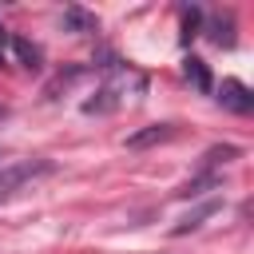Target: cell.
<instances>
[{
  "label": "cell",
  "instance_id": "obj_1",
  "mask_svg": "<svg viewBox=\"0 0 254 254\" xmlns=\"http://www.w3.org/2000/svg\"><path fill=\"white\" fill-rule=\"evenodd\" d=\"M52 171H56V163H48V159H24V163L4 167V171H0V202H4V198H12L20 187H28V183H36V179L52 175Z\"/></svg>",
  "mask_w": 254,
  "mask_h": 254
},
{
  "label": "cell",
  "instance_id": "obj_2",
  "mask_svg": "<svg viewBox=\"0 0 254 254\" xmlns=\"http://www.w3.org/2000/svg\"><path fill=\"white\" fill-rule=\"evenodd\" d=\"M218 103H222L226 111H238V115H250V111H254V95H250V87L238 83V79H222Z\"/></svg>",
  "mask_w": 254,
  "mask_h": 254
},
{
  "label": "cell",
  "instance_id": "obj_3",
  "mask_svg": "<svg viewBox=\"0 0 254 254\" xmlns=\"http://www.w3.org/2000/svg\"><path fill=\"white\" fill-rule=\"evenodd\" d=\"M218 210H222V198H206V202H198L194 210H187V214L171 226V234H190V230H198L206 218H214Z\"/></svg>",
  "mask_w": 254,
  "mask_h": 254
},
{
  "label": "cell",
  "instance_id": "obj_4",
  "mask_svg": "<svg viewBox=\"0 0 254 254\" xmlns=\"http://www.w3.org/2000/svg\"><path fill=\"white\" fill-rule=\"evenodd\" d=\"M167 139H175V123H151V127L127 135V147L131 151H143V147H155V143H167Z\"/></svg>",
  "mask_w": 254,
  "mask_h": 254
},
{
  "label": "cell",
  "instance_id": "obj_5",
  "mask_svg": "<svg viewBox=\"0 0 254 254\" xmlns=\"http://www.w3.org/2000/svg\"><path fill=\"white\" fill-rule=\"evenodd\" d=\"M206 36H210V44H218V48H234V16H230V12H214V16L206 20Z\"/></svg>",
  "mask_w": 254,
  "mask_h": 254
},
{
  "label": "cell",
  "instance_id": "obj_6",
  "mask_svg": "<svg viewBox=\"0 0 254 254\" xmlns=\"http://www.w3.org/2000/svg\"><path fill=\"white\" fill-rule=\"evenodd\" d=\"M218 187H222V175H218V171H198V175H194L190 183H183L175 194H179V198H198L202 190H218Z\"/></svg>",
  "mask_w": 254,
  "mask_h": 254
},
{
  "label": "cell",
  "instance_id": "obj_7",
  "mask_svg": "<svg viewBox=\"0 0 254 254\" xmlns=\"http://www.w3.org/2000/svg\"><path fill=\"white\" fill-rule=\"evenodd\" d=\"M64 24H67V32H75V36H87V32L99 28V20H95L87 8H79V4H67V8H64Z\"/></svg>",
  "mask_w": 254,
  "mask_h": 254
},
{
  "label": "cell",
  "instance_id": "obj_8",
  "mask_svg": "<svg viewBox=\"0 0 254 254\" xmlns=\"http://www.w3.org/2000/svg\"><path fill=\"white\" fill-rule=\"evenodd\" d=\"M115 107H119V87H115V83H103V87L95 91V99L83 103L87 115H107V111H115Z\"/></svg>",
  "mask_w": 254,
  "mask_h": 254
},
{
  "label": "cell",
  "instance_id": "obj_9",
  "mask_svg": "<svg viewBox=\"0 0 254 254\" xmlns=\"http://www.w3.org/2000/svg\"><path fill=\"white\" fill-rule=\"evenodd\" d=\"M12 52L20 56V64H24L28 71H40V67H44V52H40L32 40H24V36H12Z\"/></svg>",
  "mask_w": 254,
  "mask_h": 254
},
{
  "label": "cell",
  "instance_id": "obj_10",
  "mask_svg": "<svg viewBox=\"0 0 254 254\" xmlns=\"http://www.w3.org/2000/svg\"><path fill=\"white\" fill-rule=\"evenodd\" d=\"M183 71H187V79L194 83V91L206 95V91L214 87V83H210V71H206V64H202L198 56H187V60H183Z\"/></svg>",
  "mask_w": 254,
  "mask_h": 254
},
{
  "label": "cell",
  "instance_id": "obj_11",
  "mask_svg": "<svg viewBox=\"0 0 254 254\" xmlns=\"http://www.w3.org/2000/svg\"><path fill=\"white\" fill-rule=\"evenodd\" d=\"M242 151L234 147V143H218V147H210L206 155H202V171H214V167H222V163H230V159H238Z\"/></svg>",
  "mask_w": 254,
  "mask_h": 254
},
{
  "label": "cell",
  "instance_id": "obj_12",
  "mask_svg": "<svg viewBox=\"0 0 254 254\" xmlns=\"http://www.w3.org/2000/svg\"><path fill=\"white\" fill-rule=\"evenodd\" d=\"M198 28H202V8H183V40L187 44L198 36Z\"/></svg>",
  "mask_w": 254,
  "mask_h": 254
},
{
  "label": "cell",
  "instance_id": "obj_13",
  "mask_svg": "<svg viewBox=\"0 0 254 254\" xmlns=\"http://www.w3.org/2000/svg\"><path fill=\"white\" fill-rule=\"evenodd\" d=\"M79 75H83V67H67V71H60V75L48 83V99H56V95H60V87H71Z\"/></svg>",
  "mask_w": 254,
  "mask_h": 254
},
{
  "label": "cell",
  "instance_id": "obj_14",
  "mask_svg": "<svg viewBox=\"0 0 254 254\" xmlns=\"http://www.w3.org/2000/svg\"><path fill=\"white\" fill-rule=\"evenodd\" d=\"M4 56H8V28L0 24V64H4Z\"/></svg>",
  "mask_w": 254,
  "mask_h": 254
},
{
  "label": "cell",
  "instance_id": "obj_15",
  "mask_svg": "<svg viewBox=\"0 0 254 254\" xmlns=\"http://www.w3.org/2000/svg\"><path fill=\"white\" fill-rule=\"evenodd\" d=\"M4 119H8V107H4V103H0V123H4Z\"/></svg>",
  "mask_w": 254,
  "mask_h": 254
}]
</instances>
